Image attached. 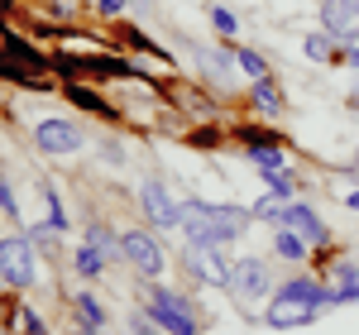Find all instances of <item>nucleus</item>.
I'll return each instance as SVG.
<instances>
[{"mask_svg":"<svg viewBox=\"0 0 359 335\" xmlns=\"http://www.w3.org/2000/svg\"><path fill=\"white\" fill-rule=\"evenodd\" d=\"M125 5H130V0H101V10H106V15H120Z\"/></svg>","mask_w":359,"mask_h":335,"instance_id":"obj_29","label":"nucleus"},{"mask_svg":"<svg viewBox=\"0 0 359 335\" xmlns=\"http://www.w3.org/2000/svg\"><path fill=\"white\" fill-rule=\"evenodd\" d=\"M139 201H144V216H149V225H182V206L168 196L163 177H144V187H139Z\"/></svg>","mask_w":359,"mask_h":335,"instance_id":"obj_7","label":"nucleus"},{"mask_svg":"<svg viewBox=\"0 0 359 335\" xmlns=\"http://www.w3.org/2000/svg\"><path fill=\"white\" fill-rule=\"evenodd\" d=\"M211 25L221 29L225 39H235V34H240V20H235V15H230L225 5H216V10H211Z\"/></svg>","mask_w":359,"mask_h":335,"instance_id":"obj_22","label":"nucleus"},{"mask_svg":"<svg viewBox=\"0 0 359 335\" xmlns=\"http://www.w3.org/2000/svg\"><path fill=\"white\" fill-rule=\"evenodd\" d=\"M278 211H283V196L278 192H269L259 206H254V216H264V221H278Z\"/></svg>","mask_w":359,"mask_h":335,"instance_id":"obj_24","label":"nucleus"},{"mask_svg":"<svg viewBox=\"0 0 359 335\" xmlns=\"http://www.w3.org/2000/svg\"><path fill=\"white\" fill-rule=\"evenodd\" d=\"M273 254H278V259H292V264H297V259H306V240L297 235V230H278Z\"/></svg>","mask_w":359,"mask_h":335,"instance_id":"obj_14","label":"nucleus"},{"mask_svg":"<svg viewBox=\"0 0 359 335\" xmlns=\"http://www.w3.org/2000/svg\"><path fill=\"white\" fill-rule=\"evenodd\" d=\"M0 206L15 216V187H10V177H0Z\"/></svg>","mask_w":359,"mask_h":335,"instance_id":"obj_28","label":"nucleus"},{"mask_svg":"<svg viewBox=\"0 0 359 335\" xmlns=\"http://www.w3.org/2000/svg\"><path fill=\"white\" fill-rule=\"evenodd\" d=\"M20 326H25V335H48V331H43V321H39L29 307H20Z\"/></svg>","mask_w":359,"mask_h":335,"instance_id":"obj_27","label":"nucleus"},{"mask_svg":"<svg viewBox=\"0 0 359 335\" xmlns=\"http://www.w3.org/2000/svg\"><path fill=\"white\" fill-rule=\"evenodd\" d=\"M345 62H355V67H359V43L350 48V53H345Z\"/></svg>","mask_w":359,"mask_h":335,"instance_id":"obj_30","label":"nucleus"},{"mask_svg":"<svg viewBox=\"0 0 359 335\" xmlns=\"http://www.w3.org/2000/svg\"><path fill=\"white\" fill-rule=\"evenodd\" d=\"M0 335H5V307H0Z\"/></svg>","mask_w":359,"mask_h":335,"instance_id":"obj_32","label":"nucleus"},{"mask_svg":"<svg viewBox=\"0 0 359 335\" xmlns=\"http://www.w3.org/2000/svg\"><path fill=\"white\" fill-rule=\"evenodd\" d=\"M130 326H135V335H163V326L154 316H130Z\"/></svg>","mask_w":359,"mask_h":335,"instance_id":"obj_26","label":"nucleus"},{"mask_svg":"<svg viewBox=\"0 0 359 335\" xmlns=\"http://www.w3.org/2000/svg\"><path fill=\"white\" fill-rule=\"evenodd\" d=\"M67 96H72V101H77L82 111H96V115H115L111 106H106V101H101V96H96L91 86H82V82H72V86H67Z\"/></svg>","mask_w":359,"mask_h":335,"instance_id":"obj_16","label":"nucleus"},{"mask_svg":"<svg viewBox=\"0 0 359 335\" xmlns=\"http://www.w3.org/2000/svg\"><path fill=\"white\" fill-rule=\"evenodd\" d=\"M0 53L10 57V62H15L20 72H29V77H39V72L48 67V57L39 53V48H29L25 39H15V34H5V48H0Z\"/></svg>","mask_w":359,"mask_h":335,"instance_id":"obj_12","label":"nucleus"},{"mask_svg":"<svg viewBox=\"0 0 359 335\" xmlns=\"http://www.w3.org/2000/svg\"><path fill=\"white\" fill-rule=\"evenodd\" d=\"M120 249H125V264L135 268L139 278H158V273H163V249L154 245V235L125 230V235H120Z\"/></svg>","mask_w":359,"mask_h":335,"instance_id":"obj_5","label":"nucleus"},{"mask_svg":"<svg viewBox=\"0 0 359 335\" xmlns=\"http://www.w3.org/2000/svg\"><path fill=\"white\" fill-rule=\"evenodd\" d=\"M86 245H96V249L106 254V259H125V249H120V240H115V235L106 230V225H91V230H86Z\"/></svg>","mask_w":359,"mask_h":335,"instance_id":"obj_15","label":"nucleus"},{"mask_svg":"<svg viewBox=\"0 0 359 335\" xmlns=\"http://www.w3.org/2000/svg\"><path fill=\"white\" fill-rule=\"evenodd\" d=\"M254 106H259L264 115H278V111H283V96H278V86L269 82V77H264V82H254Z\"/></svg>","mask_w":359,"mask_h":335,"instance_id":"obj_17","label":"nucleus"},{"mask_svg":"<svg viewBox=\"0 0 359 335\" xmlns=\"http://www.w3.org/2000/svg\"><path fill=\"white\" fill-rule=\"evenodd\" d=\"M149 316H154L168 335H196V316H192V307H187L177 292L154 287V292H149Z\"/></svg>","mask_w":359,"mask_h":335,"instance_id":"obj_4","label":"nucleus"},{"mask_svg":"<svg viewBox=\"0 0 359 335\" xmlns=\"http://www.w3.org/2000/svg\"><path fill=\"white\" fill-rule=\"evenodd\" d=\"M77 316L86 321V331H101V321H106V311L91 302V292H82V297H77Z\"/></svg>","mask_w":359,"mask_h":335,"instance_id":"obj_21","label":"nucleus"},{"mask_svg":"<svg viewBox=\"0 0 359 335\" xmlns=\"http://www.w3.org/2000/svg\"><path fill=\"white\" fill-rule=\"evenodd\" d=\"M321 29L340 43H359V0H321Z\"/></svg>","mask_w":359,"mask_h":335,"instance_id":"obj_6","label":"nucleus"},{"mask_svg":"<svg viewBox=\"0 0 359 335\" xmlns=\"http://www.w3.org/2000/svg\"><path fill=\"white\" fill-rule=\"evenodd\" d=\"M0 278L10 282V287H34V278H39V268H34V240H20V235L0 240Z\"/></svg>","mask_w":359,"mask_h":335,"instance_id":"obj_3","label":"nucleus"},{"mask_svg":"<svg viewBox=\"0 0 359 335\" xmlns=\"http://www.w3.org/2000/svg\"><path fill=\"white\" fill-rule=\"evenodd\" d=\"M278 225H283V230H297L302 240L326 245V225H321V216H316L311 206H297V201H292V206H283V211H278Z\"/></svg>","mask_w":359,"mask_h":335,"instance_id":"obj_11","label":"nucleus"},{"mask_svg":"<svg viewBox=\"0 0 359 335\" xmlns=\"http://www.w3.org/2000/svg\"><path fill=\"white\" fill-rule=\"evenodd\" d=\"M249 158L264 168V172H278V168H283V153H278L273 144H249Z\"/></svg>","mask_w":359,"mask_h":335,"instance_id":"obj_19","label":"nucleus"},{"mask_svg":"<svg viewBox=\"0 0 359 335\" xmlns=\"http://www.w3.org/2000/svg\"><path fill=\"white\" fill-rule=\"evenodd\" d=\"M345 201H350V206H355V211H359V192H350V196H345Z\"/></svg>","mask_w":359,"mask_h":335,"instance_id":"obj_31","label":"nucleus"},{"mask_svg":"<svg viewBox=\"0 0 359 335\" xmlns=\"http://www.w3.org/2000/svg\"><path fill=\"white\" fill-rule=\"evenodd\" d=\"M29 240H34V249H48V254L57 249V230H48V225H39V230H34Z\"/></svg>","mask_w":359,"mask_h":335,"instance_id":"obj_25","label":"nucleus"},{"mask_svg":"<svg viewBox=\"0 0 359 335\" xmlns=\"http://www.w3.org/2000/svg\"><path fill=\"white\" fill-rule=\"evenodd\" d=\"M182 230L192 245H225L245 230L240 206H211V201H182Z\"/></svg>","mask_w":359,"mask_h":335,"instance_id":"obj_2","label":"nucleus"},{"mask_svg":"<svg viewBox=\"0 0 359 335\" xmlns=\"http://www.w3.org/2000/svg\"><path fill=\"white\" fill-rule=\"evenodd\" d=\"M34 139L43 153H72L77 144H82V130L72 125V120H39L34 125Z\"/></svg>","mask_w":359,"mask_h":335,"instance_id":"obj_9","label":"nucleus"},{"mask_svg":"<svg viewBox=\"0 0 359 335\" xmlns=\"http://www.w3.org/2000/svg\"><path fill=\"white\" fill-rule=\"evenodd\" d=\"M0 48H5V34H0Z\"/></svg>","mask_w":359,"mask_h":335,"instance_id":"obj_33","label":"nucleus"},{"mask_svg":"<svg viewBox=\"0 0 359 335\" xmlns=\"http://www.w3.org/2000/svg\"><path fill=\"white\" fill-rule=\"evenodd\" d=\"M302 48H306V57H311V62H340V53H335V39L326 34V29H321V34H306Z\"/></svg>","mask_w":359,"mask_h":335,"instance_id":"obj_13","label":"nucleus"},{"mask_svg":"<svg viewBox=\"0 0 359 335\" xmlns=\"http://www.w3.org/2000/svg\"><path fill=\"white\" fill-rule=\"evenodd\" d=\"M235 62L245 67L254 82H264V77H269V62H264V53H254V48H235Z\"/></svg>","mask_w":359,"mask_h":335,"instance_id":"obj_18","label":"nucleus"},{"mask_svg":"<svg viewBox=\"0 0 359 335\" xmlns=\"http://www.w3.org/2000/svg\"><path fill=\"white\" fill-rule=\"evenodd\" d=\"M355 297H359V287H355Z\"/></svg>","mask_w":359,"mask_h":335,"instance_id":"obj_34","label":"nucleus"},{"mask_svg":"<svg viewBox=\"0 0 359 335\" xmlns=\"http://www.w3.org/2000/svg\"><path fill=\"white\" fill-rule=\"evenodd\" d=\"M101 264H106V254L96 249V245H82V249H77V273L96 278V273H101Z\"/></svg>","mask_w":359,"mask_h":335,"instance_id":"obj_20","label":"nucleus"},{"mask_svg":"<svg viewBox=\"0 0 359 335\" xmlns=\"http://www.w3.org/2000/svg\"><path fill=\"white\" fill-rule=\"evenodd\" d=\"M43 206H48V225H53V230H62V225H67V216H62V206H57V192L48 187V182H43Z\"/></svg>","mask_w":359,"mask_h":335,"instance_id":"obj_23","label":"nucleus"},{"mask_svg":"<svg viewBox=\"0 0 359 335\" xmlns=\"http://www.w3.org/2000/svg\"><path fill=\"white\" fill-rule=\"evenodd\" d=\"M321 307H331V287H321L316 278H297V282H287V287H278V297L269 302V326L273 331L311 326Z\"/></svg>","mask_w":359,"mask_h":335,"instance_id":"obj_1","label":"nucleus"},{"mask_svg":"<svg viewBox=\"0 0 359 335\" xmlns=\"http://www.w3.org/2000/svg\"><path fill=\"white\" fill-rule=\"evenodd\" d=\"M230 287H235V297H264L269 292V264L264 259H240L235 273H230Z\"/></svg>","mask_w":359,"mask_h":335,"instance_id":"obj_10","label":"nucleus"},{"mask_svg":"<svg viewBox=\"0 0 359 335\" xmlns=\"http://www.w3.org/2000/svg\"><path fill=\"white\" fill-rule=\"evenodd\" d=\"M182 264H187V273L201 282H211V287H230V264H225L221 254H216V245H192V249L182 254Z\"/></svg>","mask_w":359,"mask_h":335,"instance_id":"obj_8","label":"nucleus"}]
</instances>
